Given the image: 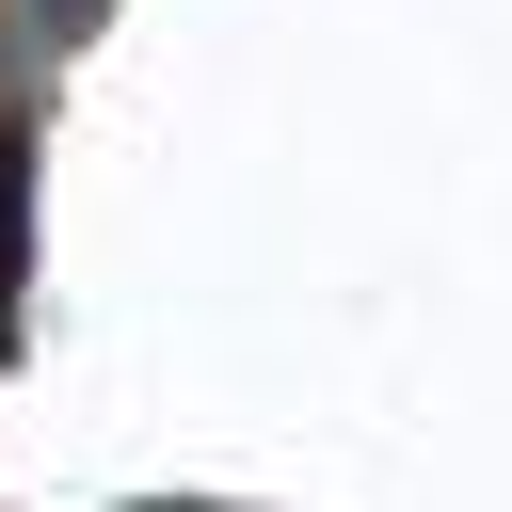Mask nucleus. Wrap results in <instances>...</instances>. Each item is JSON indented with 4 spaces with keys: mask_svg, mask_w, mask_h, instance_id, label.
<instances>
[{
    "mask_svg": "<svg viewBox=\"0 0 512 512\" xmlns=\"http://www.w3.org/2000/svg\"><path fill=\"white\" fill-rule=\"evenodd\" d=\"M16 256H32V144H0V320H16Z\"/></svg>",
    "mask_w": 512,
    "mask_h": 512,
    "instance_id": "nucleus-1",
    "label": "nucleus"
}]
</instances>
